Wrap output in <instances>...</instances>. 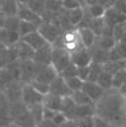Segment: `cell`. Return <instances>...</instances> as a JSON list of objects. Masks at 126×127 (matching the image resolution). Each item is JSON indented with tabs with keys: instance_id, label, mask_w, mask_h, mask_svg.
Wrapping results in <instances>:
<instances>
[{
	"instance_id": "obj_1",
	"label": "cell",
	"mask_w": 126,
	"mask_h": 127,
	"mask_svg": "<svg viewBox=\"0 0 126 127\" xmlns=\"http://www.w3.org/2000/svg\"><path fill=\"white\" fill-rule=\"evenodd\" d=\"M126 99L122 96L119 90L110 89L105 91L99 100L95 103L96 115L103 118L115 127L126 126Z\"/></svg>"
},
{
	"instance_id": "obj_2",
	"label": "cell",
	"mask_w": 126,
	"mask_h": 127,
	"mask_svg": "<svg viewBox=\"0 0 126 127\" xmlns=\"http://www.w3.org/2000/svg\"><path fill=\"white\" fill-rule=\"evenodd\" d=\"M59 40H60L61 46L69 55H73L76 51L85 48L78 28H73V29L63 31L61 36L59 37Z\"/></svg>"
},
{
	"instance_id": "obj_3",
	"label": "cell",
	"mask_w": 126,
	"mask_h": 127,
	"mask_svg": "<svg viewBox=\"0 0 126 127\" xmlns=\"http://www.w3.org/2000/svg\"><path fill=\"white\" fill-rule=\"evenodd\" d=\"M72 62L71 55L65 50L63 47L55 46L52 45V57H51V64L57 69L59 75L65 69L69 63Z\"/></svg>"
},
{
	"instance_id": "obj_4",
	"label": "cell",
	"mask_w": 126,
	"mask_h": 127,
	"mask_svg": "<svg viewBox=\"0 0 126 127\" xmlns=\"http://www.w3.org/2000/svg\"><path fill=\"white\" fill-rule=\"evenodd\" d=\"M37 31L51 45L61 36V34L63 32L62 29L58 25H56L55 23L50 22V20H43L40 24V26H38Z\"/></svg>"
},
{
	"instance_id": "obj_5",
	"label": "cell",
	"mask_w": 126,
	"mask_h": 127,
	"mask_svg": "<svg viewBox=\"0 0 126 127\" xmlns=\"http://www.w3.org/2000/svg\"><path fill=\"white\" fill-rule=\"evenodd\" d=\"M59 76V73L57 69L54 67L52 64H38L35 62V74H34V78L38 81L45 83H51L57 77Z\"/></svg>"
},
{
	"instance_id": "obj_6",
	"label": "cell",
	"mask_w": 126,
	"mask_h": 127,
	"mask_svg": "<svg viewBox=\"0 0 126 127\" xmlns=\"http://www.w3.org/2000/svg\"><path fill=\"white\" fill-rule=\"evenodd\" d=\"M44 96L40 94L30 83H24L23 84V91H22V100L26 105L28 109L33 107L34 105L43 103Z\"/></svg>"
},
{
	"instance_id": "obj_7",
	"label": "cell",
	"mask_w": 126,
	"mask_h": 127,
	"mask_svg": "<svg viewBox=\"0 0 126 127\" xmlns=\"http://www.w3.org/2000/svg\"><path fill=\"white\" fill-rule=\"evenodd\" d=\"M17 16H18L22 20L31 22V23L37 25V26H40V24L43 22V17H42L40 14L35 13L33 10H31L27 4H20L19 3Z\"/></svg>"
},
{
	"instance_id": "obj_8",
	"label": "cell",
	"mask_w": 126,
	"mask_h": 127,
	"mask_svg": "<svg viewBox=\"0 0 126 127\" xmlns=\"http://www.w3.org/2000/svg\"><path fill=\"white\" fill-rule=\"evenodd\" d=\"M22 40L25 42V43H27L29 46L32 47L35 51L38 50V49H41V48H43L44 46H46L47 44H49L37 30L25 35V36H23Z\"/></svg>"
},
{
	"instance_id": "obj_9",
	"label": "cell",
	"mask_w": 126,
	"mask_h": 127,
	"mask_svg": "<svg viewBox=\"0 0 126 127\" xmlns=\"http://www.w3.org/2000/svg\"><path fill=\"white\" fill-rule=\"evenodd\" d=\"M50 93L59 95V96H62V97L71 96L73 94V92L69 90V88L66 84L65 79L60 75L50 83Z\"/></svg>"
},
{
	"instance_id": "obj_10",
	"label": "cell",
	"mask_w": 126,
	"mask_h": 127,
	"mask_svg": "<svg viewBox=\"0 0 126 127\" xmlns=\"http://www.w3.org/2000/svg\"><path fill=\"white\" fill-rule=\"evenodd\" d=\"M72 62L77 67H82V66H89L92 63V56H91L90 49L82 48L80 50L76 51L75 54L71 55Z\"/></svg>"
},
{
	"instance_id": "obj_11",
	"label": "cell",
	"mask_w": 126,
	"mask_h": 127,
	"mask_svg": "<svg viewBox=\"0 0 126 127\" xmlns=\"http://www.w3.org/2000/svg\"><path fill=\"white\" fill-rule=\"evenodd\" d=\"M82 90L92 98V100L94 103H96L97 100H99L100 97L103 96L104 93H105V90L98 83L94 82V81H90V80H87L83 82Z\"/></svg>"
},
{
	"instance_id": "obj_12",
	"label": "cell",
	"mask_w": 126,
	"mask_h": 127,
	"mask_svg": "<svg viewBox=\"0 0 126 127\" xmlns=\"http://www.w3.org/2000/svg\"><path fill=\"white\" fill-rule=\"evenodd\" d=\"M51 57H52V45L47 44L46 46H44L43 48L38 49L35 51L34 55V62L38 63V64H51Z\"/></svg>"
},
{
	"instance_id": "obj_13",
	"label": "cell",
	"mask_w": 126,
	"mask_h": 127,
	"mask_svg": "<svg viewBox=\"0 0 126 127\" xmlns=\"http://www.w3.org/2000/svg\"><path fill=\"white\" fill-rule=\"evenodd\" d=\"M78 29H79V33H80V36H81L83 46L88 49L92 48L95 45L97 40V36L95 35V33L89 27H81V28H78Z\"/></svg>"
},
{
	"instance_id": "obj_14",
	"label": "cell",
	"mask_w": 126,
	"mask_h": 127,
	"mask_svg": "<svg viewBox=\"0 0 126 127\" xmlns=\"http://www.w3.org/2000/svg\"><path fill=\"white\" fill-rule=\"evenodd\" d=\"M62 96L59 95L49 93L44 96L43 99V105L48 109H51L54 111H60L61 110V106H62Z\"/></svg>"
},
{
	"instance_id": "obj_15",
	"label": "cell",
	"mask_w": 126,
	"mask_h": 127,
	"mask_svg": "<svg viewBox=\"0 0 126 127\" xmlns=\"http://www.w3.org/2000/svg\"><path fill=\"white\" fill-rule=\"evenodd\" d=\"M90 52L92 56V62L94 63H98V64L103 65L107 61H109V51L97 47L96 45L90 48Z\"/></svg>"
},
{
	"instance_id": "obj_16",
	"label": "cell",
	"mask_w": 126,
	"mask_h": 127,
	"mask_svg": "<svg viewBox=\"0 0 126 127\" xmlns=\"http://www.w3.org/2000/svg\"><path fill=\"white\" fill-rule=\"evenodd\" d=\"M19 3L17 0H1V14L4 16H15L18 13Z\"/></svg>"
},
{
	"instance_id": "obj_17",
	"label": "cell",
	"mask_w": 126,
	"mask_h": 127,
	"mask_svg": "<svg viewBox=\"0 0 126 127\" xmlns=\"http://www.w3.org/2000/svg\"><path fill=\"white\" fill-rule=\"evenodd\" d=\"M16 47H17V50H18L19 60H30L34 58L35 50L31 46H29L27 43H25L22 38H20L18 43H16Z\"/></svg>"
},
{
	"instance_id": "obj_18",
	"label": "cell",
	"mask_w": 126,
	"mask_h": 127,
	"mask_svg": "<svg viewBox=\"0 0 126 127\" xmlns=\"http://www.w3.org/2000/svg\"><path fill=\"white\" fill-rule=\"evenodd\" d=\"M85 15H86V6H81V8L72 10V11H67L69 23L74 28H78L80 26V24L85 18Z\"/></svg>"
},
{
	"instance_id": "obj_19",
	"label": "cell",
	"mask_w": 126,
	"mask_h": 127,
	"mask_svg": "<svg viewBox=\"0 0 126 127\" xmlns=\"http://www.w3.org/2000/svg\"><path fill=\"white\" fill-rule=\"evenodd\" d=\"M76 103L73 99L72 95L71 96H65L62 99V106H61V110L63 113L67 116L68 120H74V113H75V109H76Z\"/></svg>"
},
{
	"instance_id": "obj_20",
	"label": "cell",
	"mask_w": 126,
	"mask_h": 127,
	"mask_svg": "<svg viewBox=\"0 0 126 127\" xmlns=\"http://www.w3.org/2000/svg\"><path fill=\"white\" fill-rule=\"evenodd\" d=\"M96 114V108L95 104L92 105H77L74 113V120L85 118V116L95 115Z\"/></svg>"
},
{
	"instance_id": "obj_21",
	"label": "cell",
	"mask_w": 126,
	"mask_h": 127,
	"mask_svg": "<svg viewBox=\"0 0 126 127\" xmlns=\"http://www.w3.org/2000/svg\"><path fill=\"white\" fill-rule=\"evenodd\" d=\"M14 121H15V125H17L18 127H36L37 126L35 120H34V118L29 110L23 115H20L19 118L14 120Z\"/></svg>"
},
{
	"instance_id": "obj_22",
	"label": "cell",
	"mask_w": 126,
	"mask_h": 127,
	"mask_svg": "<svg viewBox=\"0 0 126 127\" xmlns=\"http://www.w3.org/2000/svg\"><path fill=\"white\" fill-rule=\"evenodd\" d=\"M125 63L126 60H121V61H110L109 60L105 64H103V70L111 74V75H114L118 70L125 67Z\"/></svg>"
},
{
	"instance_id": "obj_23",
	"label": "cell",
	"mask_w": 126,
	"mask_h": 127,
	"mask_svg": "<svg viewBox=\"0 0 126 127\" xmlns=\"http://www.w3.org/2000/svg\"><path fill=\"white\" fill-rule=\"evenodd\" d=\"M72 97H73V99H74V101L76 103V105H92V104H95L92 100V98H91L83 90H79V91L74 92L72 94Z\"/></svg>"
},
{
	"instance_id": "obj_24",
	"label": "cell",
	"mask_w": 126,
	"mask_h": 127,
	"mask_svg": "<svg viewBox=\"0 0 126 127\" xmlns=\"http://www.w3.org/2000/svg\"><path fill=\"white\" fill-rule=\"evenodd\" d=\"M117 43L118 42L115 41V38L113 36H99V37H97L95 45L97 47L109 51L115 46Z\"/></svg>"
},
{
	"instance_id": "obj_25",
	"label": "cell",
	"mask_w": 126,
	"mask_h": 127,
	"mask_svg": "<svg viewBox=\"0 0 126 127\" xmlns=\"http://www.w3.org/2000/svg\"><path fill=\"white\" fill-rule=\"evenodd\" d=\"M112 81H113V75L103 70V72L100 73L99 77L97 78L96 82L98 83L105 91H107V90L112 89Z\"/></svg>"
},
{
	"instance_id": "obj_26",
	"label": "cell",
	"mask_w": 126,
	"mask_h": 127,
	"mask_svg": "<svg viewBox=\"0 0 126 127\" xmlns=\"http://www.w3.org/2000/svg\"><path fill=\"white\" fill-rule=\"evenodd\" d=\"M27 5L42 17L46 12V0H28Z\"/></svg>"
},
{
	"instance_id": "obj_27",
	"label": "cell",
	"mask_w": 126,
	"mask_h": 127,
	"mask_svg": "<svg viewBox=\"0 0 126 127\" xmlns=\"http://www.w3.org/2000/svg\"><path fill=\"white\" fill-rule=\"evenodd\" d=\"M105 25L106 24H105L104 17H100V18H92L90 25H89V28L95 33V35L97 37H99V36H101V33H103Z\"/></svg>"
},
{
	"instance_id": "obj_28",
	"label": "cell",
	"mask_w": 126,
	"mask_h": 127,
	"mask_svg": "<svg viewBox=\"0 0 126 127\" xmlns=\"http://www.w3.org/2000/svg\"><path fill=\"white\" fill-rule=\"evenodd\" d=\"M65 82L67 84V87L69 88V90L72 91L73 93L76 92V91L82 90L83 87V81L81 78H79L78 76H73V77H68V78H64Z\"/></svg>"
},
{
	"instance_id": "obj_29",
	"label": "cell",
	"mask_w": 126,
	"mask_h": 127,
	"mask_svg": "<svg viewBox=\"0 0 126 127\" xmlns=\"http://www.w3.org/2000/svg\"><path fill=\"white\" fill-rule=\"evenodd\" d=\"M38 26L31 22H27V20H22L20 19V24H19V34L20 36H25V35L29 34L31 32H33V31H36L37 30Z\"/></svg>"
},
{
	"instance_id": "obj_30",
	"label": "cell",
	"mask_w": 126,
	"mask_h": 127,
	"mask_svg": "<svg viewBox=\"0 0 126 127\" xmlns=\"http://www.w3.org/2000/svg\"><path fill=\"white\" fill-rule=\"evenodd\" d=\"M126 82V68H121L113 75L112 88L115 90H119L120 88Z\"/></svg>"
},
{
	"instance_id": "obj_31",
	"label": "cell",
	"mask_w": 126,
	"mask_h": 127,
	"mask_svg": "<svg viewBox=\"0 0 126 127\" xmlns=\"http://www.w3.org/2000/svg\"><path fill=\"white\" fill-rule=\"evenodd\" d=\"M29 111L31 112V114H32L34 120H35L37 125L44 120V105H43V103L34 105L33 107H31L29 109Z\"/></svg>"
},
{
	"instance_id": "obj_32",
	"label": "cell",
	"mask_w": 126,
	"mask_h": 127,
	"mask_svg": "<svg viewBox=\"0 0 126 127\" xmlns=\"http://www.w3.org/2000/svg\"><path fill=\"white\" fill-rule=\"evenodd\" d=\"M29 83L37 91L38 93L43 95V96H45V95L50 93V84L49 83L42 82V81H38L36 79H32Z\"/></svg>"
},
{
	"instance_id": "obj_33",
	"label": "cell",
	"mask_w": 126,
	"mask_h": 127,
	"mask_svg": "<svg viewBox=\"0 0 126 127\" xmlns=\"http://www.w3.org/2000/svg\"><path fill=\"white\" fill-rule=\"evenodd\" d=\"M86 8L93 18H100V17H104L105 13H106V10H107L104 5L99 4V3H96V4L91 5V6H86Z\"/></svg>"
},
{
	"instance_id": "obj_34",
	"label": "cell",
	"mask_w": 126,
	"mask_h": 127,
	"mask_svg": "<svg viewBox=\"0 0 126 127\" xmlns=\"http://www.w3.org/2000/svg\"><path fill=\"white\" fill-rule=\"evenodd\" d=\"M101 72H103V65L98 64V63L92 62L90 64V74H89V79L88 80L96 82V80L99 77Z\"/></svg>"
},
{
	"instance_id": "obj_35",
	"label": "cell",
	"mask_w": 126,
	"mask_h": 127,
	"mask_svg": "<svg viewBox=\"0 0 126 127\" xmlns=\"http://www.w3.org/2000/svg\"><path fill=\"white\" fill-rule=\"evenodd\" d=\"M63 9L62 0H46V12L55 14Z\"/></svg>"
},
{
	"instance_id": "obj_36",
	"label": "cell",
	"mask_w": 126,
	"mask_h": 127,
	"mask_svg": "<svg viewBox=\"0 0 126 127\" xmlns=\"http://www.w3.org/2000/svg\"><path fill=\"white\" fill-rule=\"evenodd\" d=\"M62 6L66 11H72V10L85 6V4L80 0H62Z\"/></svg>"
},
{
	"instance_id": "obj_37",
	"label": "cell",
	"mask_w": 126,
	"mask_h": 127,
	"mask_svg": "<svg viewBox=\"0 0 126 127\" xmlns=\"http://www.w3.org/2000/svg\"><path fill=\"white\" fill-rule=\"evenodd\" d=\"M77 66L74 64L73 62H71L69 64L66 66L65 69L60 74V76H62L63 78H68V77H73V76H77Z\"/></svg>"
},
{
	"instance_id": "obj_38",
	"label": "cell",
	"mask_w": 126,
	"mask_h": 127,
	"mask_svg": "<svg viewBox=\"0 0 126 127\" xmlns=\"http://www.w3.org/2000/svg\"><path fill=\"white\" fill-rule=\"evenodd\" d=\"M94 116L95 115H90V116L77 119L76 122L78 124V127H94Z\"/></svg>"
},
{
	"instance_id": "obj_39",
	"label": "cell",
	"mask_w": 126,
	"mask_h": 127,
	"mask_svg": "<svg viewBox=\"0 0 126 127\" xmlns=\"http://www.w3.org/2000/svg\"><path fill=\"white\" fill-rule=\"evenodd\" d=\"M124 33H125V23L117 24L113 27V37L115 38L117 42H119L121 40V37L123 36Z\"/></svg>"
},
{
	"instance_id": "obj_40",
	"label": "cell",
	"mask_w": 126,
	"mask_h": 127,
	"mask_svg": "<svg viewBox=\"0 0 126 127\" xmlns=\"http://www.w3.org/2000/svg\"><path fill=\"white\" fill-rule=\"evenodd\" d=\"M52 121H54L58 126H62L68 121V119L62 111H57L56 112V114H55V116L52 118Z\"/></svg>"
},
{
	"instance_id": "obj_41",
	"label": "cell",
	"mask_w": 126,
	"mask_h": 127,
	"mask_svg": "<svg viewBox=\"0 0 126 127\" xmlns=\"http://www.w3.org/2000/svg\"><path fill=\"white\" fill-rule=\"evenodd\" d=\"M94 127H115V126L95 114V116H94Z\"/></svg>"
},
{
	"instance_id": "obj_42",
	"label": "cell",
	"mask_w": 126,
	"mask_h": 127,
	"mask_svg": "<svg viewBox=\"0 0 126 127\" xmlns=\"http://www.w3.org/2000/svg\"><path fill=\"white\" fill-rule=\"evenodd\" d=\"M89 74H90V65L77 68V76L79 78H81L83 81H87L89 79Z\"/></svg>"
},
{
	"instance_id": "obj_43",
	"label": "cell",
	"mask_w": 126,
	"mask_h": 127,
	"mask_svg": "<svg viewBox=\"0 0 126 127\" xmlns=\"http://www.w3.org/2000/svg\"><path fill=\"white\" fill-rule=\"evenodd\" d=\"M112 8L115 10V11L126 14V1L125 0H118Z\"/></svg>"
},
{
	"instance_id": "obj_44",
	"label": "cell",
	"mask_w": 126,
	"mask_h": 127,
	"mask_svg": "<svg viewBox=\"0 0 126 127\" xmlns=\"http://www.w3.org/2000/svg\"><path fill=\"white\" fill-rule=\"evenodd\" d=\"M115 47H117L119 54H120L122 59L126 60V44L122 43V42H118V43L115 44Z\"/></svg>"
},
{
	"instance_id": "obj_45",
	"label": "cell",
	"mask_w": 126,
	"mask_h": 127,
	"mask_svg": "<svg viewBox=\"0 0 126 127\" xmlns=\"http://www.w3.org/2000/svg\"><path fill=\"white\" fill-rule=\"evenodd\" d=\"M56 112L57 111H54V110H51V109H48V108H46L44 106V120L45 119L52 120V118H54L55 114H56Z\"/></svg>"
},
{
	"instance_id": "obj_46",
	"label": "cell",
	"mask_w": 126,
	"mask_h": 127,
	"mask_svg": "<svg viewBox=\"0 0 126 127\" xmlns=\"http://www.w3.org/2000/svg\"><path fill=\"white\" fill-rule=\"evenodd\" d=\"M63 126L64 127H78V124H77L76 120H68Z\"/></svg>"
},
{
	"instance_id": "obj_47",
	"label": "cell",
	"mask_w": 126,
	"mask_h": 127,
	"mask_svg": "<svg viewBox=\"0 0 126 127\" xmlns=\"http://www.w3.org/2000/svg\"><path fill=\"white\" fill-rule=\"evenodd\" d=\"M83 2H85V6H91L98 3V0H83Z\"/></svg>"
},
{
	"instance_id": "obj_48",
	"label": "cell",
	"mask_w": 126,
	"mask_h": 127,
	"mask_svg": "<svg viewBox=\"0 0 126 127\" xmlns=\"http://www.w3.org/2000/svg\"><path fill=\"white\" fill-rule=\"evenodd\" d=\"M119 92H120V94L126 99V82L120 88V89H119Z\"/></svg>"
},
{
	"instance_id": "obj_49",
	"label": "cell",
	"mask_w": 126,
	"mask_h": 127,
	"mask_svg": "<svg viewBox=\"0 0 126 127\" xmlns=\"http://www.w3.org/2000/svg\"><path fill=\"white\" fill-rule=\"evenodd\" d=\"M108 2H109V0H98V3H99V4L104 5L106 9H107V6H108Z\"/></svg>"
},
{
	"instance_id": "obj_50",
	"label": "cell",
	"mask_w": 126,
	"mask_h": 127,
	"mask_svg": "<svg viewBox=\"0 0 126 127\" xmlns=\"http://www.w3.org/2000/svg\"><path fill=\"white\" fill-rule=\"evenodd\" d=\"M119 42H122V43H125L126 44V31H125V33L123 34V36L121 37V40L119 41Z\"/></svg>"
},
{
	"instance_id": "obj_51",
	"label": "cell",
	"mask_w": 126,
	"mask_h": 127,
	"mask_svg": "<svg viewBox=\"0 0 126 127\" xmlns=\"http://www.w3.org/2000/svg\"><path fill=\"white\" fill-rule=\"evenodd\" d=\"M18 1V3H20V4H27L28 3V0H17Z\"/></svg>"
},
{
	"instance_id": "obj_52",
	"label": "cell",
	"mask_w": 126,
	"mask_h": 127,
	"mask_svg": "<svg viewBox=\"0 0 126 127\" xmlns=\"http://www.w3.org/2000/svg\"><path fill=\"white\" fill-rule=\"evenodd\" d=\"M125 112H126V103H125Z\"/></svg>"
},
{
	"instance_id": "obj_53",
	"label": "cell",
	"mask_w": 126,
	"mask_h": 127,
	"mask_svg": "<svg viewBox=\"0 0 126 127\" xmlns=\"http://www.w3.org/2000/svg\"><path fill=\"white\" fill-rule=\"evenodd\" d=\"M125 31H126V23H125Z\"/></svg>"
},
{
	"instance_id": "obj_54",
	"label": "cell",
	"mask_w": 126,
	"mask_h": 127,
	"mask_svg": "<svg viewBox=\"0 0 126 127\" xmlns=\"http://www.w3.org/2000/svg\"><path fill=\"white\" fill-rule=\"evenodd\" d=\"M119 127H126V126H119Z\"/></svg>"
},
{
	"instance_id": "obj_55",
	"label": "cell",
	"mask_w": 126,
	"mask_h": 127,
	"mask_svg": "<svg viewBox=\"0 0 126 127\" xmlns=\"http://www.w3.org/2000/svg\"><path fill=\"white\" fill-rule=\"evenodd\" d=\"M59 127H64V126H63V125H62V126H59Z\"/></svg>"
},
{
	"instance_id": "obj_56",
	"label": "cell",
	"mask_w": 126,
	"mask_h": 127,
	"mask_svg": "<svg viewBox=\"0 0 126 127\" xmlns=\"http://www.w3.org/2000/svg\"><path fill=\"white\" fill-rule=\"evenodd\" d=\"M125 68H126V63H125Z\"/></svg>"
},
{
	"instance_id": "obj_57",
	"label": "cell",
	"mask_w": 126,
	"mask_h": 127,
	"mask_svg": "<svg viewBox=\"0 0 126 127\" xmlns=\"http://www.w3.org/2000/svg\"><path fill=\"white\" fill-rule=\"evenodd\" d=\"M125 1H126V0H125Z\"/></svg>"
}]
</instances>
